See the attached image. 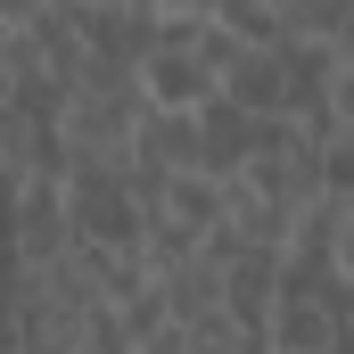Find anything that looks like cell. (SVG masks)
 <instances>
[{
	"instance_id": "9c48e42d",
	"label": "cell",
	"mask_w": 354,
	"mask_h": 354,
	"mask_svg": "<svg viewBox=\"0 0 354 354\" xmlns=\"http://www.w3.org/2000/svg\"><path fill=\"white\" fill-rule=\"evenodd\" d=\"M75 354H140V338H132V322H124V305H91L83 330H75Z\"/></svg>"
},
{
	"instance_id": "8fae6325",
	"label": "cell",
	"mask_w": 354,
	"mask_h": 354,
	"mask_svg": "<svg viewBox=\"0 0 354 354\" xmlns=\"http://www.w3.org/2000/svg\"><path fill=\"white\" fill-rule=\"evenodd\" d=\"M338 272L354 280V198H346V214H338Z\"/></svg>"
},
{
	"instance_id": "277c9868",
	"label": "cell",
	"mask_w": 354,
	"mask_h": 354,
	"mask_svg": "<svg viewBox=\"0 0 354 354\" xmlns=\"http://www.w3.org/2000/svg\"><path fill=\"white\" fill-rule=\"evenodd\" d=\"M280 248H248V256H231L223 264V313L239 322V330H264L272 305H280Z\"/></svg>"
},
{
	"instance_id": "8992f818",
	"label": "cell",
	"mask_w": 354,
	"mask_h": 354,
	"mask_svg": "<svg viewBox=\"0 0 354 354\" xmlns=\"http://www.w3.org/2000/svg\"><path fill=\"white\" fill-rule=\"evenodd\" d=\"M132 165H140V174H189V165H198V115L149 107V115H140V140H132Z\"/></svg>"
},
{
	"instance_id": "30bf717a",
	"label": "cell",
	"mask_w": 354,
	"mask_h": 354,
	"mask_svg": "<svg viewBox=\"0 0 354 354\" xmlns=\"http://www.w3.org/2000/svg\"><path fill=\"white\" fill-rule=\"evenodd\" d=\"M330 115L354 124V50H338V66H330Z\"/></svg>"
},
{
	"instance_id": "3957f363",
	"label": "cell",
	"mask_w": 354,
	"mask_h": 354,
	"mask_svg": "<svg viewBox=\"0 0 354 354\" xmlns=\"http://www.w3.org/2000/svg\"><path fill=\"white\" fill-rule=\"evenodd\" d=\"M256 149H264V115H248L239 99H206V107H198V174L231 181Z\"/></svg>"
},
{
	"instance_id": "5b68a950",
	"label": "cell",
	"mask_w": 354,
	"mask_h": 354,
	"mask_svg": "<svg viewBox=\"0 0 354 354\" xmlns=\"http://www.w3.org/2000/svg\"><path fill=\"white\" fill-rule=\"evenodd\" d=\"M223 99H239L248 115H288V50L280 41L239 50V66L223 75Z\"/></svg>"
},
{
	"instance_id": "7a4b0ae2",
	"label": "cell",
	"mask_w": 354,
	"mask_h": 354,
	"mask_svg": "<svg viewBox=\"0 0 354 354\" xmlns=\"http://www.w3.org/2000/svg\"><path fill=\"white\" fill-rule=\"evenodd\" d=\"M17 264H58L75 248V214H66V181H17V214H8Z\"/></svg>"
},
{
	"instance_id": "6da1fadb",
	"label": "cell",
	"mask_w": 354,
	"mask_h": 354,
	"mask_svg": "<svg viewBox=\"0 0 354 354\" xmlns=\"http://www.w3.org/2000/svg\"><path fill=\"white\" fill-rule=\"evenodd\" d=\"M140 115H149L140 75H91V83L66 99V149H75V157H132Z\"/></svg>"
},
{
	"instance_id": "52a82bcc",
	"label": "cell",
	"mask_w": 354,
	"mask_h": 354,
	"mask_svg": "<svg viewBox=\"0 0 354 354\" xmlns=\"http://www.w3.org/2000/svg\"><path fill=\"white\" fill-rule=\"evenodd\" d=\"M157 297L174 322H198V313H223V264L214 256H181V264L157 272Z\"/></svg>"
},
{
	"instance_id": "7c38bea8",
	"label": "cell",
	"mask_w": 354,
	"mask_h": 354,
	"mask_svg": "<svg viewBox=\"0 0 354 354\" xmlns=\"http://www.w3.org/2000/svg\"><path fill=\"white\" fill-rule=\"evenodd\" d=\"M132 8H181V0H132Z\"/></svg>"
},
{
	"instance_id": "ba28073f",
	"label": "cell",
	"mask_w": 354,
	"mask_h": 354,
	"mask_svg": "<svg viewBox=\"0 0 354 354\" xmlns=\"http://www.w3.org/2000/svg\"><path fill=\"white\" fill-rule=\"evenodd\" d=\"M239 338H248V330H239L231 313H198V322H165L140 354H239Z\"/></svg>"
}]
</instances>
